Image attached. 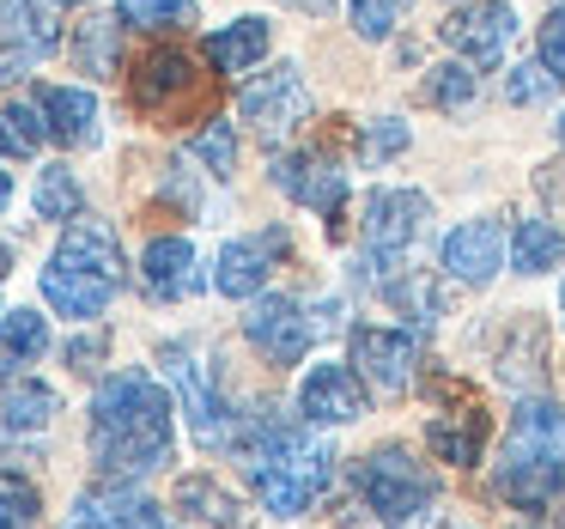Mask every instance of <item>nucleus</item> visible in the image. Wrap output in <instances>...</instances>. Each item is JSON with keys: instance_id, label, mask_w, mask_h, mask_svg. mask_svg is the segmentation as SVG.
<instances>
[{"instance_id": "obj_1", "label": "nucleus", "mask_w": 565, "mask_h": 529, "mask_svg": "<svg viewBox=\"0 0 565 529\" xmlns=\"http://www.w3.org/2000/svg\"><path fill=\"white\" fill-rule=\"evenodd\" d=\"M92 463L104 480H140L171 463V395L140 366L116 371L92 395Z\"/></svg>"}, {"instance_id": "obj_2", "label": "nucleus", "mask_w": 565, "mask_h": 529, "mask_svg": "<svg viewBox=\"0 0 565 529\" xmlns=\"http://www.w3.org/2000/svg\"><path fill=\"white\" fill-rule=\"evenodd\" d=\"M237 456H244V475H249V487H256V499L268 505L274 517L310 511V499H317L334 475L329 444L310 426H292V420H274V414H256L237 432Z\"/></svg>"}, {"instance_id": "obj_3", "label": "nucleus", "mask_w": 565, "mask_h": 529, "mask_svg": "<svg viewBox=\"0 0 565 529\" xmlns=\"http://www.w3.org/2000/svg\"><path fill=\"white\" fill-rule=\"evenodd\" d=\"M492 487L516 511H547V505L565 499V408H553V402L516 408Z\"/></svg>"}, {"instance_id": "obj_4", "label": "nucleus", "mask_w": 565, "mask_h": 529, "mask_svg": "<svg viewBox=\"0 0 565 529\" xmlns=\"http://www.w3.org/2000/svg\"><path fill=\"white\" fill-rule=\"evenodd\" d=\"M359 493L371 499V511L383 517V523H407V517H419L431 505V480L426 468L414 463L407 451H395V444H383V451H365L353 468Z\"/></svg>"}, {"instance_id": "obj_5", "label": "nucleus", "mask_w": 565, "mask_h": 529, "mask_svg": "<svg viewBox=\"0 0 565 529\" xmlns=\"http://www.w3.org/2000/svg\"><path fill=\"white\" fill-rule=\"evenodd\" d=\"M237 116H244L249 128H256L268 147H280V140H292L298 128H305L310 116V86L298 67H274V74H262L256 86H244V98H237Z\"/></svg>"}, {"instance_id": "obj_6", "label": "nucleus", "mask_w": 565, "mask_h": 529, "mask_svg": "<svg viewBox=\"0 0 565 529\" xmlns=\"http://www.w3.org/2000/svg\"><path fill=\"white\" fill-rule=\"evenodd\" d=\"M431 201L414 195V189H377L365 201V250L377 268H402V256L414 250V237L426 232Z\"/></svg>"}, {"instance_id": "obj_7", "label": "nucleus", "mask_w": 565, "mask_h": 529, "mask_svg": "<svg viewBox=\"0 0 565 529\" xmlns=\"http://www.w3.org/2000/svg\"><path fill=\"white\" fill-rule=\"evenodd\" d=\"M55 50H62V25L43 0H0V86H13Z\"/></svg>"}, {"instance_id": "obj_8", "label": "nucleus", "mask_w": 565, "mask_h": 529, "mask_svg": "<svg viewBox=\"0 0 565 529\" xmlns=\"http://www.w3.org/2000/svg\"><path fill=\"white\" fill-rule=\"evenodd\" d=\"M353 371H359V383H371V395H407L414 390V371H419L414 335L359 322L353 329Z\"/></svg>"}, {"instance_id": "obj_9", "label": "nucleus", "mask_w": 565, "mask_h": 529, "mask_svg": "<svg viewBox=\"0 0 565 529\" xmlns=\"http://www.w3.org/2000/svg\"><path fill=\"white\" fill-rule=\"evenodd\" d=\"M244 335L268 366H298V359L310 353V341H317V317H305L298 298L274 293V298H256V305L244 310Z\"/></svg>"}, {"instance_id": "obj_10", "label": "nucleus", "mask_w": 565, "mask_h": 529, "mask_svg": "<svg viewBox=\"0 0 565 529\" xmlns=\"http://www.w3.org/2000/svg\"><path fill=\"white\" fill-rule=\"evenodd\" d=\"M438 38L450 43L456 55H462L468 67H499L504 55H511V38H516V13L504 7V0H475V7H462V13H450L438 25Z\"/></svg>"}, {"instance_id": "obj_11", "label": "nucleus", "mask_w": 565, "mask_h": 529, "mask_svg": "<svg viewBox=\"0 0 565 529\" xmlns=\"http://www.w3.org/2000/svg\"><path fill=\"white\" fill-rule=\"evenodd\" d=\"M164 378H171L177 402H183L189 426H195L201 444H220L225 438V402L213 390V371L195 347H164Z\"/></svg>"}, {"instance_id": "obj_12", "label": "nucleus", "mask_w": 565, "mask_h": 529, "mask_svg": "<svg viewBox=\"0 0 565 529\" xmlns=\"http://www.w3.org/2000/svg\"><path fill=\"white\" fill-rule=\"evenodd\" d=\"M67 529H171V523L147 493H135L128 480H110V487L79 493L74 511H67Z\"/></svg>"}, {"instance_id": "obj_13", "label": "nucleus", "mask_w": 565, "mask_h": 529, "mask_svg": "<svg viewBox=\"0 0 565 529\" xmlns=\"http://www.w3.org/2000/svg\"><path fill=\"white\" fill-rule=\"evenodd\" d=\"M116 286L122 281H110V274L86 268V262H74V256H50V268H43V298H50L62 317H79V322L104 317Z\"/></svg>"}, {"instance_id": "obj_14", "label": "nucleus", "mask_w": 565, "mask_h": 529, "mask_svg": "<svg viewBox=\"0 0 565 529\" xmlns=\"http://www.w3.org/2000/svg\"><path fill=\"white\" fill-rule=\"evenodd\" d=\"M298 408H305L310 426H353L365 414V383L353 366H317L298 383Z\"/></svg>"}, {"instance_id": "obj_15", "label": "nucleus", "mask_w": 565, "mask_h": 529, "mask_svg": "<svg viewBox=\"0 0 565 529\" xmlns=\"http://www.w3.org/2000/svg\"><path fill=\"white\" fill-rule=\"evenodd\" d=\"M201 92V74L183 50H152L135 74V104L147 116H171L177 104H189Z\"/></svg>"}, {"instance_id": "obj_16", "label": "nucleus", "mask_w": 565, "mask_h": 529, "mask_svg": "<svg viewBox=\"0 0 565 529\" xmlns=\"http://www.w3.org/2000/svg\"><path fill=\"white\" fill-rule=\"evenodd\" d=\"M504 250H511L504 225H492V220H468V225H456V232L444 237V268H450V281L487 286L492 274L504 268Z\"/></svg>"}, {"instance_id": "obj_17", "label": "nucleus", "mask_w": 565, "mask_h": 529, "mask_svg": "<svg viewBox=\"0 0 565 529\" xmlns=\"http://www.w3.org/2000/svg\"><path fill=\"white\" fill-rule=\"evenodd\" d=\"M274 183H280L298 208L322 213V220H334L341 201H347V171H334L329 159H280L274 165Z\"/></svg>"}, {"instance_id": "obj_18", "label": "nucleus", "mask_w": 565, "mask_h": 529, "mask_svg": "<svg viewBox=\"0 0 565 529\" xmlns=\"http://www.w3.org/2000/svg\"><path fill=\"white\" fill-rule=\"evenodd\" d=\"M274 250H280V232L232 237V244L220 250V262H213V286H220L225 298H256L262 281H268V268H274Z\"/></svg>"}, {"instance_id": "obj_19", "label": "nucleus", "mask_w": 565, "mask_h": 529, "mask_svg": "<svg viewBox=\"0 0 565 529\" xmlns=\"http://www.w3.org/2000/svg\"><path fill=\"white\" fill-rule=\"evenodd\" d=\"M140 274H147V293L164 298V305H177V298H189L201 286L195 274V244L189 237H152L147 256H140Z\"/></svg>"}, {"instance_id": "obj_20", "label": "nucleus", "mask_w": 565, "mask_h": 529, "mask_svg": "<svg viewBox=\"0 0 565 529\" xmlns=\"http://www.w3.org/2000/svg\"><path fill=\"white\" fill-rule=\"evenodd\" d=\"M38 104H43V123H50V140H62V147H92L98 140V98L86 86H43Z\"/></svg>"}, {"instance_id": "obj_21", "label": "nucleus", "mask_w": 565, "mask_h": 529, "mask_svg": "<svg viewBox=\"0 0 565 529\" xmlns=\"http://www.w3.org/2000/svg\"><path fill=\"white\" fill-rule=\"evenodd\" d=\"M426 444H431V456H438V463H456V468L480 463V444H487V414H480L475 402L456 408V414H438L426 426Z\"/></svg>"}, {"instance_id": "obj_22", "label": "nucleus", "mask_w": 565, "mask_h": 529, "mask_svg": "<svg viewBox=\"0 0 565 529\" xmlns=\"http://www.w3.org/2000/svg\"><path fill=\"white\" fill-rule=\"evenodd\" d=\"M268 43H274L268 19H237V25H225L207 38V62L220 67V74H249V67L268 55Z\"/></svg>"}, {"instance_id": "obj_23", "label": "nucleus", "mask_w": 565, "mask_h": 529, "mask_svg": "<svg viewBox=\"0 0 565 529\" xmlns=\"http://www.w3.org/2000/svg\"><path fill=\"white\" fill-rule=\"evenodd\" d=\"M177 511L201 517V523H213V529H244V505H237L213 475H189V480H177Z\"/></svg>"}, {"instance_id": "obj_24", "label": "nucleus", "mask_w": 565, "mask_h": 529, "mask_svg": "<svg viewBox=\"0 0 565 529\" xmlns=\"http://www.w3.org/2000/svg\"><path fill=\"white\" fill-rule=\"evenodd\" d=\"M511 262H516V274H547V268H559V262H565V232H559V225H547V220H516V232H511Z\"/></svg>"}, {"instance_id": "obj_25", "label": "nucleus", "mask_w": 565, "mask_h": 529, "mask_svg": "<svg viewBox=\"0 0 565 529\" xmlns=\"http://www.w3.org/2000/svg\"><path fill=\"white\" fill-rule=\"evenodd\" d=\"M50 347V322L38 310H7L0 317V371H19Z\"/></svg>"}, {"instance_id": "obj_26", "label": "nucleus", "mask_w": 565, "mask_h": 529, "mask_svg": "<svg viewBox=\"0 0 565 529\" xmlns=\"http://www.w3.org/2000/svg\"><path fill=\"white\" fill-rule=\"evenodd\" d=\"M55 414H62V402H55V390H50V383L19 378L13 390H7V426H13V432H43Z\"/></svg>"}, {"instance_id": "obj_27", "label": "nucleus", "mask_w": 565, "mask_h": 529, "mask_svg": "<svg viewBox=\"0 0 565 529\" xmlns=\"http://www.w3.org/2000/svg\"><path fill=\"white\" fill-rule=\"evenodd\" d=\"M122 25L140 31H177V25H195V0H116Z\"/></svg>"}, {"instance_id": "obj_28", "label": "nucleus", "mask_w": 565, "mask_h": 529, "mask_svg": "<svg viewBox=\"0 0 565 529\" xmlns=\"http://www.w3.org/2000/svg\"><path fill=\"white\" fill-rule=\"evenodd\" d=\"M79 208H86L79 177L67 171V165H50V171L38 177V213L43 220H79Z\"/></svg>"}, {"instance_id": "obj_29", "label": "nucleus", "mask_w": 565, "mask_h": 529, "mask_svg": "<svg viewBox=\"0 0 565 529\" xmlns=\"http://www.w3.org/2000/svg\"><path fill=\"white\" fill-rule=\"evenodd\" d=\"M426 104L431 110H468L475 104V74H468V62H444L426 74Z\"/></svg>"}, {"instance_id": "obj_30", "label": "nucleus", "mask_w": 565, "mask_h": 529, "mask_svg": "<svg viewBox=\"0 0 565 529\" xmlns=\"http://www.w3.org/2000/svg\"><path fill=\"white\" fill-rule=\"evenodd\" d=\"M74 55H79V67H86V74L110 80L116 74V19H86V25H79V38H74Z\"/></svg>"}, {"instance_id": "obj_31", "label": "nucleus", "mask_w": 565, "mask_h": 529, "mask_svg": "<svg viewBox=\"0 0 565 529\" xmlns=\"http://www.w3.org/2000/svg\"><path fill=\"white\" fill-rule=\"evenodd\" d=\"M38 523V487L19 475H0V529H31Z\"/></svg>"}, {"instance_id": "obj_32", "label": "nucleus", "mask_w": 565, "mask_h": 529, "mask_svg": "<svg viewBox=\"0 0 565 529\" xmlns=\"http://www.w3.org/2000/svg\"><path fill=\"white\" fill-rule=\"evenodd\" d=\"M553 86H559V80L541 62H516L511 74H504V98L511 104H541V98H553Z\"/></svg>"}, {"instance_id": "obj_33", "label": "nucleus", "mask_w": 565, "mask_h": 529, "mask_svg": "<svg viewBox=\"0 0 565 529\" xmlns=\"http://www.w3.org/2000/svg\"><path fill=\"white\" fill-rule=\"evenodd\" d=\"M195 159L207 165L213 177H232V165H237V140H232V128L225 123H207L195 135Z\"/></svg>"}, {"instance_id": "obj_34", "label": "nucleus", "mask_w": 565, "mask_h": 529, "mask_svg": "<svg viewBox=\"0 0 565 529\" xmlns=\"http://www.w3.org/2000/svg\"><path fill=\"white\" fill-rule=\"evenodd\" d=\"M7 128H13V140L25 147V159L43 147V140H50V123H43V104H25V98H13V104H7Z\"/></svg>"}, {"instance_id": "obj_35", "label": "nucleus", "mask_w": 565, "mask_h": 529, "mask_svg": "<svg viewBox=\"0 0 565 529\" xmlns=\"http://www.w3.org/2000/svg\"><path fill=\"white\" fill-rule=\"evenodd\" d=\"M347 13H353V31L371 43L395 31V0H347Z\"/></svg>"}, {"instance_id": "obj_36", "label": "nucleus", "mask_w": 565, "mask_h": 529, "mask_svg": "<svg viewBox=\"0 0 565 529\" xmlns=\"http://www.w3.org/2000/svg\"><path fill=\"white\" fill-rule=\"evenodd\" d=\"M359 147H365V159H390V152L407 147V123L402 116H377V123L359 135Z\"/></svg>"}, {"instance_id": "obj_37", "label": "nucleus", "mask_w": 565, "mask_h": 529, "mask_svg": "<svg viewBox=\"0 0 565 529\" xmlns=\"http://www.w3.org/2000/svg\"><path fill=\"white\" fill-rule=\"evenodd\" d=\"M541 67L565 86V7L547 13V25H541Z\"/></svg>"}, {"instance_id": "obj_38", "label": "nucleus", "mask_w": 565, "mask_h": 529, "mask_svg": "<svg viewBox=\"0 0 565 529\" xmlns=\"http://www.w3.org/2000/svg\"><path fill=\"white\" fill-rule=\"evenodd\" d=\"M98 359H104V335H86V341L67 347V366H74V371H92Z\"/></svg>"}, {"instance_id": "obj_39", "label": "nucleus", "mask_w": 565, "mask_h": 529, "mask_svg": "<svg viewBox=\"0 0 565 529\" xmlns=\"http://www.w3.org/2000/svg\"><path fill=\"white\" fill-rule=\"evenodd\" d=\"M0 152H7V159H25V147L13 140V128H7V116H0Z\"/></svg>"}, {"instance_id": "obj_40", "label": "nucleus", "mask_w": 565, "mask_h": 529, "mask_svg": "<svg viewBox=\"0 0 565 529\" xmlns=\"http://www.w3.org/2000/svg\"><path fill=\"white\" fill-rule=\"evenodd\" d=\"M7 201H13V177L0 171V208H7Z\"/></svg>"}, {"instance_id": "obj_41", "label": "nucleus", "mask_w": 565, "mask_h": 529, "mask_svg": "<svg viewBox=\"0 0 565 529\" xmlns=\"http://www.w3.org/2000/svg\"><path fill=\"white\" fill-rule=\"evenodd\" d=\"M7 268H13V256H7V244H0V281H7Z\"/></svg>"}, {"instance_id": "obj_42", "label": "nucleus", "mask_w": 565, "mask_h": 529, "mask_svg": "<svg viewBox=\"0 0 565 529\" xmlns=\"http://www.w3.org/2000/svg\"><path fill=\"white\" fill-rule=\"evenodd\" d=\"M62 7H86V0H62Z\"/></svg>"}, {"instance_id": "obj_43", "label": "nucleus", "mask_w": 565, "mask_h": 529, "mask_svg": "<svg viewBox=\"0 0 565 529\" xmlns=\"http://www.w3.org/2000/svg\"><path fill=\"white\" fill-rule=\"evenodd\" d=\"M559 317H565V293H559Z\"/></svg>"}, {"instance_id": "obj_44", "label": "nucleus", "mask_w": 565, "mask_h": 529, "mask_svg": "<svg viewBox=\"0 0 565 529\" xmlns=\"http://www.w3.org/2000/svg\"><path fill=\"white\" fill-rule=\"evenodd\" d=\"M559 140H565V116H559Z\"/></svg>"}]
</instances>
